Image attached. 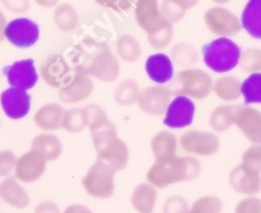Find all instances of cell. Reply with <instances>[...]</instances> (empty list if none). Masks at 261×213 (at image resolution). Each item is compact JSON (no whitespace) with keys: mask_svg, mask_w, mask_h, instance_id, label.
Instances as JSON below:
<instances>
[{"mask_svg":"<svg viewBox=\"0 0 261 213\" xmlns=\"http://www.w3.org/2000/svg\"><path fill=\"white\" fill-rule=\"evenodd\" d=\"M234 125L248 142L261 144V111L250 106H242L236 115Z\"/></svg>","mask_w":261,"mask_h":213,"instance_id":"d6986e66","label":"cell"},{"mask_svg":"<svg viewBox=\"0 0 261 213\" xmlns=\"http://www.w3.org/2000/svg\"><path fill=\"white\" fill-rule=\"evenodd\" d=\"M6 27H7V19L3 12L0 11V44L6 40Z\"/></svg>","mask_w":261,"mask_h":213,"instance_id":"f907efd6","label":"cell"},{"mask_svg":"<svg viewBox=\"0 0 261 213\" xmlns=\"http://www.w3.org/2000/svg\"><path fill=\"white\" fill-rule=\"evenodd\" d=\"M71 73V67L60 54L49 55L40 67V76L51 88L59 89L68 79Z\"/></svg>","mask_w":261,"mask_h":213,"instance_id":"e0dca14e","label":"cell"},{"mask_svg":"<svg viewBox=\"0 0 261 213\" xmlns=\"http://www.w3.org/2000/svg\"><path fill=\"white\" fill-rule=\"evenodd\" d=\"M140 94H141V89H140L136 81H134V79H123L115 87L114 100L120 106H130V105L137 104Z\"/></svg>","mask_w":261,"mask_h":213,"instance_id":"1f68e13d","label":"cell"},{"mask_svg":"<svg viewBox=\"0 0 261 213\" xmlns=\"http://www.w3.org/2000/svg\"><path fill=\"white\" fill-rule=\"evenodd\" d=\"M241 105H219L212 111L209 117L210 127L217 133L227 132L234 125L236 115L240 111Z\"/></svg>","mask_w":261,"mask_h":213,"instance_id":"83f0119b","label":"cell"},{"mask_svg":"<svg viewBox=\"0 0 261 213\" xmlns=\"http://www.w3.org/2000/svg\"><path fill=\"white\" fill-rule=\"evenodd\" d=\"M3 74L6 76L9 86L29 91L37 84L39 73L35 67L34 59L17 60L13 64L3 68Z\"/></svg>","mask_w":261,"mask_h":213,"instance_id":"8fae6325","label":"cell"},{"mask_svg":"<svg viewBox=\"0 0 261 213\" xmlns=\"http://www.w3.org/2000/svg\"><path fill=\"white\" fill-rule=\"evenodd\" d=\"M0 2L9 12L17 14L26 13V12H29L30 7H31L30 0H0Z\"/></svg>","mask_w":261,"mask_h":213,"instance_id":"f6af8a7d","label":"cell"},{"mask_svg":"<svg viewBox=\"0 0 261 213\" xmlns=\"http://www.w3.org/2000/svg\"><path fill=\"white\" fill-rule=\"evenodd\" d=\"M205 65L214 73H228L240 64L242 50L229 37H218L202 46Z\"/></svg>","mask_w":261,"mask_h":213,"instance_id":"7a4b0ae2","label":"cell"},{"mask_svg":"<svg viewBox=\"0 0 261 213\" xmlns=\"http://www.w3.org/2000/svg\"><path fill=\"white\" fill-rule=\"evenodd\" d=\"M204 22L206 28L218 37H233L242 29L238 17L224 7H214L205 12Z\"/></svg>","mask_w":261,"mask_h":213,"instance_id":"ba28073f","label":"cell"},{"mask_svg":"<svg viewBox=\"0 0 261 213\" xmlns=\"http://www.w3.org/2000/svg\"><path fill=\"white\" fill-rule=\"evenodd\" d=\"M94 82L84 68H74L59 88V99L64 104H77L87 100L94 92Z\"/></svg>","mask_w":261,"mask_h":213,"instance_id":"8992f818","label":"cell"},{"mask_svg":"<svg viewBox=\"0 0 261 213\" xmlns=\"http://www.w3.org/2000/svg\"><path fill=\"white\" fill-rule=\"evenodd\" d=\"M17 157L9 149H3L0 151V177H8L16 167Z\"/></svg>","mask_w":261,"mask_h":213,"instance_id":"b9f144b4","label":"cell"},{"mask_svg":"<svg viewBox=\"0 0 261 213\" xmlns=\"http://www.w3.org/2000/svg\"><path fill=\"white\" fill-rule=\"evenodd\" d=\"M173 36H174L173 23L172 22H168L156 34L151 35V36H147V42H149V45L152 49L163 50L167 46H169V44L173 40Z\"/></svg>","mask_w":261,"mask_h":213,"instance_id":"74e56055","label":"cell"},{"mask_svg":"<svg viewBox=\"0 0 261 213\" xmlns=\"http://www.w3.org/2000/svg\"><path fill=\"white\" fill-rule=\"evenodd\" d=\"M240 68L245 73H257L261 72V49L248 47L242 52L240 59Z\"/></svg>","mask_w":261,"mask_h":213,"instance_id":"d590c367","label":"cell"},{"mask_svg":"<svg viewBox=\"0 0 261 213\" xmlns=\"http://www.w3.org/2000/svg\"><path fill=\"white\" fill-rule=\"evenodd\" d=\"M242 82L234 76H224L217 79L213 86V92L224 102H234L242 96L241 94Z\"/></svg>","mask_w":261,"mask_h":213,"instance_id":"f546056e","label":"cell"},{"mask_svg":"<svg viewBox=\"0 0 261 213\" xmlns=\"http://www.w3.org/2000/svg\"><path fill=\"white\" fill-rule=\"evenodd\" d=\"M242 165L261 172V144H252L242 155Z\"/></svg>","mask_w":261,"mask_h":213,"instance_id":"f35d334b","label":"cell"},{"mask_svg":"<svg viewBox=\"0 0 261 213\" xmlns=\"http://www.w3.org/2000/svg\"><path fill=\"white\" fill-rule=\"evenodd\" d=\"M6 39L18 49H29L37 44L40 39V27L32 19L21 17L7 23Z\"/></svg>","mask_w":261,"mask_h":213,"instance_id":"9c48e42d","label":"cell"},{"mask_svg":"<svg viewBox=\"0 0 261 213\" xmlns=\"http://www.w3.org/2000/svg\"><path fill=\"white\" fill-rule=\"evenodd\" d=\"M0 106L7 117L21 120L29 115L31 110V95L16 87H9L0 95Z\"/></svg>","mask_w":261,"mask_h":213,"instance_id":"9a60e30c","label":"cell"},{"mask_svg":"<svg viewBox=\"0 0 261 213\" xmlns=\"http://www.w3.org/2000/svg\"><path fill=\"white\" fill-rule=\"evenodd\" d=\"M53 18H54V23L58 27V29L64 32V34L73 32L80 23L79 13L74 9V7L69 3H62L55 7Z\"/></svg>","mask_w":261,"mask_h":213,"instance_id":"f1b7e54d","label":"cell"},{"mask_svg":"<svg viewBox=\"0 0 261 213\" xmlns=\"http://www.w3.org/2000/svg\"><path fill=\"white\" fill-rule=\"evenodd\" d=\"M196 106L192 99L187 96H175L168 105L163 124L170 129H183L192 124Z\"/></svg>","mask_w":261,"mask_h":213,"instance_id":"7c38bea8","label":"cell"},{"mask_svg":"<svg viewBox=\"0 0 261 213\" xmlns=\"http://www.w3.org/2000/svg\"><path fill=\"white\" fill-rule=\"evenodd\" d=\"M86 127H89V119L85 107H74V109L67 110L63 117V127L65 132L77 134L82 132Z\"/></svg>","mask_w":261,"mask_h":213,"instance_id":"d6a6232c","label":"cell"},{"mask_svg":"<svg viewBox=\"0 0 261 213\" xmlns=\"http://www.w3.org/2000/svg\"><path fill=\"white\" fill-rule=\"evenodd\" d=\"M115 170L101 160H96L82 179L85 192L96 199H109L115 192Z\"/></svg>","mask_w":261,"mask_h":213,"instance_id":"277c9868","label":"cell"},{"mask_svg":"<svg viewBox=\"0 0 261 213\" xmlns=\"http://www.w3.org/2000/svg\"><path fill=\"white\" fill-rule=\"evenodd\" d=\"M117 55L125 63H136L142 55V49L137 39L132 35H122L115 41Z\"/></svg>","mask_w":261,"mask_h":213,"instance_id":"4dcf8cb0","label":"cell"},{"mask_svg":"<svg viewBox=\"0 0 261 213\" xmlns=\"http://www.w3.org/2000/svg\"><path fill=\"white\" fill-rule=\"evenodd\" d=\"M155 160H167L177 155V137L173 133L162 130L152 137L150 142Z\"/></svg>","mask_w":261,"mask_h":213,"instance_id":"4316f807","label":"cell"},{"mask_svg":"<svg viewBox=\"0 0 261 213\" xmlns=\"http://www.w3.org/2000/svg\"><path fill=\"white\" fill-rule=\"evenodd\" d=\"M223 200L217 195H204L190 208V213H222Z\"/></svg>","mask_w":261,"mask_h":213,"instance_id":"8d00e7d4","label":"cell"},{"mask_svg":"<svg viewBox=\"0 0 261 213\" xmlns=\"http://www.w3.org/2000/svg\"><path fill=\"white\" fill-rule=\"evenodd\" d=\"M172 2L174 4H177L179 8H182L183 11H186V12H187L188 9L193 8L196 4L199 3V0H172Z\"/></svg>","mask_w":261,"mask_h":213,"instance_id":"c3c4849f","label":"cell"},{"mask_svg":"<svg viewBox=\"0 0 261 213\" xmlns=\"http://www.w3.org/2000/svg\"><path fill=\"white\" fill-rule=\"evenodd\" d=\"M146 74L156 84H167L174 77V64L169 55L164 52H156L150 55L145 63Z\"/></svg>","mask_w":261,"mask_h":213,"instance_id":"ffe728a7","label":"cell"},{"mask_svg":"<svg viewBox=\"0 0 261 213\" xmlns=\"http://www.w3.org/2000/svg\"><path fill=\"white\" fill-rule=\"evenodd\" d=\"M179 144L186 154L200 157H210L219 151L220 139L214 133L188 130L180 135Z\"/></svg>","mask_w":261,"mask_h":213,"instance_id":"52a82bcc","label":"cell"},{"mask_svg":"<svg viewBox=\"0 0 261 213\" xmlns=\"http://www.w3.org/2000/svg\"><path fill=\"white\" fill-rule=\"evenodd\" d=\"M34 213H62L58 204L53 200H44L35 207Z\"/></svg>","mask_w":261,"mask_h":213,"instance_id":"bcb514c9","label":"cell"},{"mask_svg":"<svg viewBox=\"0 0 261 213\" xmlns=\"http://www.w3.org/2000/svg\"><path fill=\"white\" fill-rule=\"evenodd\" d=\"M162 14L167 21L172 22V23H177L180 19L185 17L186 11H183L182 8L174 4L172 0H163L162 3Z\"/></svg>","mask_w":261,"mask_h":213,"instance_id":"60d3db41","label":"cell"},{"mask_svg":"<svg viewBox=\"0 0 261 213\" xmlns=\"http://www.w3.org/2000/svg\"><path fill=\"white\" fill-rule=\"evenodd\" d=\"M214 82L209 73L197 68L180 70L172 79L169 87L174 96H187L192 100H205L213 92Z\"/></svg>","mask_w":261,"mask_h":213,"instance_id":"3957f363","label":"cell"},{"mask_svg":"<svg viewBox=\"0 0 261 213\" xmlns=\"http://www.w3.org/2000/svg\"><path fill=\"white\" fill-rule=\"evenodd\" d=\"M135 19L147 36L156 34L169 22L163 17L158 0H137Z\"/></svg>","mask_w":261,"mask_h":213,"instance_id":"5bb4252c","label":"cell"},{"mask_svg":"<svg viewBox=\"0 0 261 213\" xmlns=\"http://www.w3.org/2000/svg\"><path fill=\"white\" fill-rule=\"evenodd\" d=\"M97 6L110 9L117 13L127 12L134 6V0H94Z\"/></svg>","mask_w":261,"mask_h":213,"instance_id":"ee69618b","label":"cell"},{"mask_svg":"<svg viewBox=\"0 0 261 213\" xmlns=\"http://www.w3.org/2000/svg\"><path fill=\"white\" fill-rule=\"evenodd\" d=\"M241 27L252 39L261 40V0H248L241 14Z\"/></svg>","mask_w":261,"mask_h":213,"instance_id":"484cf974","label":"cell"},{"mask_svg":"<svg viewBox=\"0 0 261 213\" xmlns=\"http://www.w3.org/2000/svg\"><path fill=\"white\" fill-rule=\"evenodd\" d=\"M84 69L92 78L104 82V83H109L118 79L120 65L118 57L110 50L104 49L96 52L90 60L89 67Z\"/></svg>","mask_w":261,"mask_h":213,"instance_id":"30bf717a","label":"cell"},{"mask_svg":"<svg viewBox=\"0 0 261 213\" xmlns=\"http://www.w3.org/2000/svg\"><path fill=\"white\" fill-rule=\"evenodd\" d=\"M190 204L182 195H172L163 204V213H190Z\"/></svg>","mask_w":261,"mask_h":213,"instance_id":"ab89813d","label":"cell"},{"mask_svg":"<svg viewBox=\"0 0 261 213\" xmlns=\"http://www.w3.org/2000/svg\"><path fill=\"white\" fill-rule=\"evenodd\" d=\"M172 62L179 67L191 68L199 62V52L190 44H177L172 47Z\"/></svg>","mask_w":261,"mask_h":213,"instance_id":"e575fe53","label":"cell"},{"mask_svg":"<svg viewBox=\"0 0 261 213\" xmlns=\"http://www.w3.org/2000/svg\"><path fill=\"white\" fill-rule=\"evenodd\" d=\"M172 92L163 84H155L144 88L140 94L139 109L150 116H162L165 114L168 105L172 101Z\"/></svg>","mask_w":261,"mask_h":213,"instance_id":"4fadbf2b","label":"cell"},{"mask_svg":"<svg viewBox=\"0 0 261 213\" xmlns=\"http://www.w3.org/2000/svg\"><path fill=\"white\" fill-rule=\"evenodd\" d=\"M0 200L16 209H24L31 203L29 193L16 177H6L0 182Z\"/></svg>","mask_w":261,"mask_h":213,"instance_id":"44dd1931","label":"cell"},{"mask_svg":"<svg viewBox=\"0 0 261 213\" xmlns=\"http://www.w3.org/2000/svg\"><path fill=\"white\" fill-rule=\"evenodd\" d=\"M46 160L37 152L30 149L17 159L14 177L23 184H32L41 179L46 170Z\"/></svg>","mask_w":261,"mask_h":213,"instance_id":"2e32d148","label":"cell"},{"mask_svg":"<svg viewBox=\"0 0 261 213\" xmlns=\"http://www.w3.org/2000/svg\"><path fill=\"white\" fill-rule=\"evenodd\" d=\"M97 160H101L115 171L125 169L129 161V151L127 144L120 138L115 137L97 152Z\"/></svg>","mask_w":261,"mask_h":213,"instance_id":"7402d4cb","label":"cell"},{"mask_svg":"<svg viewBox=\"0 0 261 213\" xmlns=\"http://www.w3.org/2000/svg\"><path fill=\"white\" fill-rule=\"evenodd\" d=\"M35 3L39 7H41V8L50 9L59 6V0H35Z\"/></svg>","mask_w":261,"mask_h":213,"instance_id":"681fc988","label":"cell"},{"mask_svg":"<svg viewBox=\"0 0 261 213\" xmlns=\"http://www.w3.org/2000/svg\"><path fill=\"white\" fill-rule=\"evenodd\" d=\"M31 149L41 155L47 162L55 161L63 154L62 140L51 133H41L31 142Z\"/></svg>","mask_w":261,"mask_h":213,"instance_id":"cb8c5ba5","label":"cell"},{"mask_svg":"<svg viewBox=\"0 0 261 213\" xmlns=\"http://www.w3.org/2000/svg\"><path fill=\"white\" fill-rule=\"evenodd\" d=\"M63 213H94L90 209L87 205L80 204V203H73V204H69L68 207H65Z\"/></svg>","mask_w":261,"mask_h":213,"instance_id":"7dc6e473","label":"cell"},{"mask_svg":"<svg viewBox=\"0 0 261 213\" xmlns=\"http://www.w3.org/2000/svg\"><path fill=\"white\" fill-rule=\"evenodd\" d=\"M234 213H261V199L256 195H248L237 203Z\"/></svg>","mask_w":261,"mask_h":213,"instance_id":"7bdbcfd3","label":"cell"},{"mask_svg":"<svg viewBox=\"0 0 261 213\" xmlns=\"http://www.w3.org/2000/svg\"><path fill=\"white\" fill-rule=\"evenodd\" d=\"M65 111L67 110L64 107L55 102L44 105L34 115L35 125L45 132H54V130L62 129Z\"/></svg>","mask_w":261,"mask_h":213,"instance_id":"603a6c76","label":"cell"},{"mask_svg":"<svg viewBox=\"0 0 261 213\" xmlns=\"http://www.w3.org/2000/svg\"><path fill=\"white\" fill-rule=\"evenodd\" d=\"M156 188L150 182H141L130 194V204L139 213H152L156 204Z\"/></svg>","mask_w":261,"mask_h":213,"instance_id":"d4e9b609","label":"cell"},{"mask_svg":"<svg viewBox=\"0 0 261 213\" xmlns=\"http://www.w3.org/2000/svg\"><path fill=\"white\" fill-rule=\"evenodd\" d=\"M201 165L193 156H173L167 160H155L146 174L147 182L156 189H164L173 184L191 181L200 176Z\"/></svg>","mask_w":261,"mask_h":213,"instance_id":"6da1fadb","label":"cell"},{"mask_svg":"<svg viewBox=\"0 0 261 213\" xmlns=\"http://www.w3.org/2000/svg\"><path fill=\"white\" fill-rule=\"evenodd\" d=\"M213 2H214V3H217V4H220V6H223V4L229 3V2H232V0H213Z\"/></svg>","mask_w":261,"mask_h":213,"instance_id":"816d5d0a","label":"cell"},{"mask_svg":"<svg viewBox=\"0 0 261 213\" xmlns=\"http://www.w3.org/2000/svg\"><path fill=\"white\" fill-rule=\"evenodd\" d=\"M229 187L238 194L256 195L261 192V172L253 171L245 165H238L228 176Z\"/></svg>","mask_w":261,"mask_h":213,"instance_id":"ac0fdd59","label":"cell"},{"mask_svg":"<svg viewBox=\"0 0 261 213\" xmlns=\"http://www.w3.org/2000/svg\"><path fill=\"white\" fill-rule=\"evenodd\" d=\"M87 119H89L90 135L95 151L99 152L105 144H108L117 135V128L108 117L107 111L100 105L91 104L85 106Z\"/></svg>","mask_w":261,"mask_h":213,"instance_id":"5b68a950","label":"cell"},{"mask_svg":"<svg viewBox=\"0 0 261 213\" xmlns=\"http://www.w3.org/2000/svg\"><path fill=\"white\" fill-rule=\"evenodd\" d=\"M241 94H242L245 105L261 104V72L251 73L241 84Z\"/></svg>","mask_w":261,"mask_h":213,"instance_id":"836d02e7","label":"cell"}]
</instances>
